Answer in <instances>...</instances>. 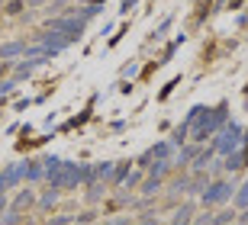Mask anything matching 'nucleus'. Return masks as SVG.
<instances>
[{
    "label": "nucleus",
    "mask_w": 248,
    "mask_h": 225,
    "mask_svg": "<svg viewBox=\"0 0 248 225\" xmlns=\"http://www.w3.org/2000/svg\"><path fill=\"white\" fill-rule=\"evenodd\" d=\"M226 196H229V187H226V183H216V187L206 193V203H216V199H226Z\"/></svg>",
    "instance_id": "nucleus-1"
},
{
    "label": "nucleus",
    "mask_w": 248,
    "mask_h": 225,
    "mask_svg": "<svg viewBox=\"0 0 248 225\" xmlns=\"http://www.w3.org/2000/svg\"><path fill=\"white\" fill-rule=\"evenodd\" d=\"M239 145V129H229L226 132V142H222V148H235Z\"/></svg>",
    "instance_id": "nucleus-2"
},
{
    "label": "nucleus",
    "mask_w": 248,
    "mask_h": 225,
    "mask_svg": "<svg viewBox=\"0 0 248 225\" xmlns=\"http://www.w3.org/2000/svg\"><path fill=\"white\" fill-rule=\"evenodd\" d=\"M239 203H242V206H248V183L242 187V193H239Z\"/></svg>",
    "instance_id": "nucleus-3"
},
{
    "label": "nucleus",
    "mask_w": 248,
    "mask_h": 225,
    "mask_svg": "<svg viewBox=\"0 0 248 225\" xmlns=\"http://www.w3.org/2000/svg\"><path fill=\"white\" fill-rule=\"evenodd\" d=\"M242 219H245V222H248V216H242Z\"/></svg>",
    "instance_id": "nucleus-4"
}]
</instances>
